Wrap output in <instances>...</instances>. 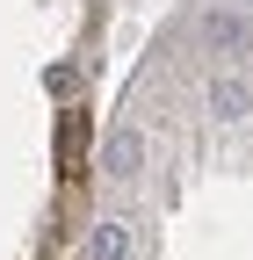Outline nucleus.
<instances>
[{
  "label": "nucleus",
  "instance_id": "nucleus-1",
  "mask_svg": "<svg viewBox=\"0 0 253 260\" xmlns=\"http://www.w3.org/2000/svg\"><path fill=\"white\" fill-rule=\"evenodd\" d=\"M58 167H66V174L87 167V116L80 109H66V123H58Z\"/></svg>",
  "mask_w": 253,
  "mask_h": 260
},
{
  "label": "nucleus",
  "instance_id": "nucleus-2",
  "mask_svg": "<svg viewBox=\"0 0 253 260\" xmlns=\"http://www.w3.org/2000/svg\"><path fill=\"white\" fill-rule=\"evenodd\" d=\"M109 167H116V174H138V167H145V138H138V130H123V138L109 145Z\"/></svg>",
  "mask_w": 253,
  "mask_h": 260
},
{
  "label": "nucleus",
  "instance_id": "nucleus-3",
  "mask_svg": "<svg viewBox=\"0 0 253 260\" xmlns=\"http://www.w3.org/2000/svg\"><path fill=\"white\" fill-rule=\"evenodd\" d=\"M210 109H217V116H239V109H246V80H217V87H210Z\"/></svg>",
  "mask_w": 253,
  "mask_h": 260
},
{
  "label": "nucleus",
  "instance_id": "nucleus-4",
  "mask_svg": "<svg viewBox=\"0 0 253 260\" xmlns=\"http://www.w3.org/2000/svg\"><path fill=\"white\" fill-rule=\"evenodd\" d=\"M94 260H123V224H102L94 232Z\"/></svg>",
  "mask_w": 253,
  "mask_h": 260
},
{
  "label": "nucleus",
  "instance_id": "nucleus-5",
  "mask_svg": "<svg viewBox=\"0 0 253 260\" xmlns=\"http://www.w3.org/2000/svg\"><path fill=\"white\" fill-rule=\"evenodd\" d=\"M210 44H246V29H239L232 15H217V22H210Z\"/></svg>",
  "mask_w": 253,
  "mask_h": 260
}]
</instances>
